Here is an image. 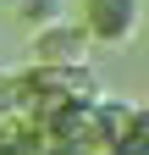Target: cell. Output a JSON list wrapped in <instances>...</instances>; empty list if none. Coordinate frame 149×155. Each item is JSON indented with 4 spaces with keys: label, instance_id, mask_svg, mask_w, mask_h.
Returning a JSON list of instances; mask_svg holds the SVG:
<instances>
[{
    "label": "cell",
    "instance_id": "cell-1",
    "mask_svg": "<svg viewBox=\"0 0 149 155\" xmlns=\"http://www.w3.org/2000/svg\"><path fill=\"white\" fill-rule=\"evenodd\" d=\"M78 28L88 33V45L122 50L144 28V0H78Z\"/></svg>",
    "mask_w": 149,
    "mask_h": 155
},
{
    "label": "cell",
    "instance_id": "cell-2",
    "mask_svg": "<svg viewBox=\"0 0 149 155\" xmlns=\"http://www.w3.org/2000/svg\"><path fill=\"white\" fill-rule=\"evenodd\" d=\"M88 33L78 22H50V28H33V61H44V67H61V72H83L88 67Z\"/></svg>",
    "mask_w": 149,
    "mask_h": 155
},
{
    "label": "cell",
    "instance_id": "cell-3",
    "mask_svg": "<svg viewBox=\"0 0 149 155\" xmlns=\"http://www.w3.org/2000/svg\"><path fill=\"white\" fill-rule=\"evenodd\" d=\"M22 22L28 28H50V22H61V0H22Z\"/></svg>",
    "mask_w": 149,
    "mask_h": 155
},
{
    "label": "cell",
    "instance_id": "cell-4",
    "mask_svg": "<svg viewBox=\"0 0 149 155\" xmlns=\"http://www.w3.org/2000/svg\"><path fill=\"white\" fill-rule=\"evenodd\" d=\"M6 100H11V78H0V111H6Z\"/></svg>",
    "mask_w": 149,
    "mask_h": 155
},
{
    "label": "cell",
    "instance_id": "cell-5",
    "mask_svg": "<svg viewBox=\"0 0 149 155\" xmlns=\"http://www.w3.org/2000/svg\"><path fill=\"white\" fill-rule=\"evenodd\" d=\"M11 6H22V0H11Z\"/></svg>",
    "mask_w": 149,
    "mask_h": 155
}]
</instances>
